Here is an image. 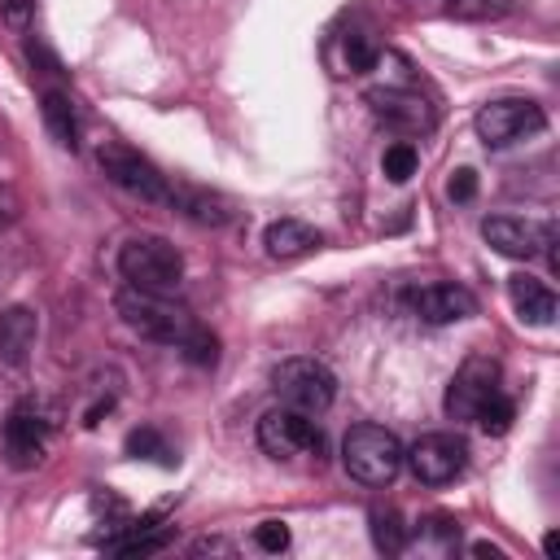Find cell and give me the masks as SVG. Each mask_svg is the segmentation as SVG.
I'll list each match as a JSON object with an SVG mask.
<instances>
[{
    "label": "cell",
    "instance_id": "1",
    "mask_svg": "<svg viewBox=\"0 0 560 560\" xmlns=\"http://www.w3.org/2000/svg\"><path fill=\"white\" fill-rule=\"evenodd\" d=\"M446 416L477 424L486 433H508L516 420V402L503 394V368L486 354L464 359L446 385Z\"/></svg>",
    "mask_w": 560,
    "mask_h": 560
},
{
    "label": "cell",
    "instance_id": "2",
    "mask_svg": "<svg viewBox=\"0 0 560 560\" xmlns=\"http://www.w3.org/2000/svg\"><path fill=\"white\" fill-rule=\"evenodd\" d=\"M114 311H118V319H122L131 332H140L144 341H158V346L184 350V341L197 332L192 311L179 306L171 293H149V289H131V284H127V289H118Z\"/></svg>",
    "mask_w": 560,
    "mask_h": 560
},
{
    "label": "cell",
    "instance_id": "3",
    "mask_svg": "<svg viewBox=\"0 0 560 560\" xmlns=\"http://www.w3.org/2000/svg\"><path fill=\"white\" fill-rule=\"evenodd\" d=\"M341 468L359 486H389L402 468V442L381 424H354L341 438Z\"/></svg>",
    "mask_w": 560,
    "mask_h": 560
},
{
    "label": "cell",
    "instance_id": "4",
    "mask_svg": "<svg viewBox=\"0 0 560 560\" xmlns=\"http://www.w3.org/2000/svg\"><path fill=\"white\" fill-rule=\"evenodd\" d=\"M118 271L131 289L175 293L179 280H184V254L166 236H131L118 249Z\"/></svg>",
    "mask_w": 560,
    "mask_h": 560
},
{
    "label": "cell",
    "instance_id": "5",
    "mask_svg": "<svg viewBox=\"0 0 560 560\" xmlns=\"http://www.w3.org/2000/svg\"><path fill=\"white\" fill-rule=\"evenodd\" d=\"M271 385H276V394H280L284 407H298V411H311V416L328 411L332 398H337V376H332V368H328L324 359H311V354H298V359L276 363Z\"/></svg>",
    "mask_w": 560,
    "mask_h": 560
},
{
    "label": "cell",
    "instance_id": "6",
    "mask_svg": "<svg viewBox=\"0 0 560 560\" xmlns=\"http://www.w3.org/2000/svg\"><path fill=\"white\" fill-rule=\"evenodd\" d=\"M258 446L271 459H298V455H319L324 451V433L315 424L311 411L298 407H271L258 416Z\"/></svg>",
    "mask_w": 560,
    "mask_h": 560
},
{
    "label": "cell",
    "instance_id": "7",
    "mask_svg": "<svg viewBox=\"0 0 560 560\" xmlns=\"http://www.w3.org/2000/svg\"><path fill=\"white\" fill-rule=\"evenodd\" d=\"M96 162H101V171H105V179L109 184H118L122 192H131V197H140V201H158V206H171V179L149 162V158H140L136 149H127V144H101L96 149Z\"/></svg>",
    "mask_w": 560,
    "mask_h": 560
},
{
    "label": "cell",
    "instance_id": "8",
    "mask_svg": "<svg viewBox=\"0 0 560 560\" xmlns=\"http://www.w3.org/2000/svg\"><path fill=\"white\" fill-rule=\"evenodd\" d=\"M547 127V114L542 105L525 101V96H503V101H490L477 109V136L486 149H508L534 131Z\"/></svg>",
    "mask_w": 560,
    "mask_h": 560
},
{
    "label": "cell",
    "instance_id": "9",
    "mask_svg": "<svg viewBox=\"0 0 560 560\" xmlns=\"http://www.w3.org/2000/svg\"><path fill=\"white\" fill-rule=\"evenodd\" d=\"M402 464H411L416 481H424V486H446V481H455V477L468 468V442H464L459 433L438 429V433L416 438V446L402 451Z\"/></svg>",
    "mask_w": 560,
    "mask_h": 560
},
{
    "label": "cell",
    "instance_id": "10",
    "mask_svg": "<svg viewBox=\"0 0 560 560\" xmlns=\"http://www.w3.org/2000/svg\"><path fill=\"white\" fill-rule=\"evenodd\" d=\"M363 101L376 114V122H385L389 131L420 136V131L433 127V105L420 92H411V88H372Z\"/></svg>",
    "mask_w": 560,
    "mask_h": 560
},
{
    "label": "cell",
    "instance_id": "11",
    "mask_svg": "<svg viewBox=\"0 0 560 560\" xmlns=\"http://www.w3.org/2000/svg\"><path fill=\"white\" fill-rule=\"evenodd\" d=\"M407 306H411V315H420L424 324H455V319L477 315V298H472L464 284H451V280H433V284L411 289V293H407Z\"/></svg>",
    "mask_w": 560,
    "mask_h": 560
},
{
    "label": "cell",
    "instance_id": "12",
    "mask_svg": "<svg viewBox=\"0 0 560 560\" xmlns=\"http://www.w3.org/2000/svg\"><path fill=\"white\" fill-rule=\"evenodd\" d=\"M48 446V420L35 407H13L4 420V451L13 468H35Z\"/></svg>",
    "mask_w": 560,
    "mask_h": 560
},
{
    "label": "cell",
    "instance_id": "13",
    "mask_svg": "<svg viewBox=\"0 0 560 560\" xmlns=\"http://www.w3.org/2000/svg\"><path fill=\"white\" fill-rule=\"evenodd\" d=\"M547 232H551V223L538 228V223L516 219V214H494V219L481 223V236H486L503 258H534V254H542Z\"/></svg>",
    "mask_w": 560,
    "mask_h": 560
},
{
    "label": "cell",
    "instance_id": "14",
    "mask_svg": "<svg viewBox=\"0 0 560 560\" xmlns=\"http://www.w3.org/2000/svg\"><path fill=\"white\" fill-rule=\"evenodd\" d=\"M262 245H267L271 258L289 262V258H302V254L319 249V232L311 223H302V219H276V223H267Z\"/></svg>",
    "mask_w": 560,
    "mask_h": 560
},
{
    "label": "cell",
    "instance_id": "15",
    "mask_svg": "<svg viewBox=\"0 0 560 560\" xmlns=\"http://www.w3.org/2000/svg\"><path fill=\"white\" fill-rule=\"evenodd\" d=\"M508 298H512V306H516V315L525 319V324H551L556 319V293L542 284V280H534V276H512L508 280Z\"/></svg>",
    "mask_w": 560,
    "mask_h": 560
},
{
    "label": "cell",
    "instance_id": "16",
    "mask_svg": "<svg viewBox=\"0 0 560 560\" xmlns=\"http://www.w3.org/2000/svg\"><path fill=\"white\" fill-rule=\"evenodd\" d=\"M35 337H39V319L31 306H9L0 315V359L4 363H22L35 346Z\"/></svg>",
    "mask_w": 560,
    "mask_h": 560
},
{
    "label": "cell",
    "instance_id": "17",
    "mask_svg": "<svg viewBox=\"0 0 560 560\" xmlns=\"http://www.w3.org/2000/svg\"><path fill=\"white\" fill-rule=\"evenodd\" d=\"M171 206L179 210V214H188L192 223H210V228H219V223H228L232 219V210H228V201L223 197H214V192H206V188H171Z\"/></svg>",
    "mask_w": 560,
    "mask_h": 560
},
{
    "label": "cell",
    "instance_id": "18",
    "mask_svg": "<svg viewBox=\"0 0 560 560\" xmlns=\"http://www.w3.org/2000/svg\"><path fill=\"white\" fill-rule=\"evenodd\" d=\"M44 127L48 136L61 144V149H79V114H74V101L57 88L44 92Z\"/></svg>",
    "mask_w": 560,
    "mask_h": 560
},
{
    "label": "cell",
    "instance_id": "19",
    "mask_svg": "<svg viewBox=\"0 0 560 560\" xmlns=\"http://www.w3.org/2000/svg\"><path fill=\"white\" fill-rule=\"evenodd\" d=\"M368 521H372V542H376V551H385V556H398L402 547H407V525H402V516H398V508H372L368 512Z\"/></svg>",
    "mask_w": 560,
    "mask_h": 560
},
{
    "label": "cell",
    "instance_id": "20",
    "mask_svg": "<svg viewBox=\"0 0 560 560\" xmlns=\"http://www.w3.org/2000/svg\"><path fill=\"white\" fill-rule=\"evenodd\" d=\"M127 455L153 459V464H162V468L175 464V459H171V446H166V438H162L158 429H131V433H127Z\"/></svg>",
    "mask_w": 560,
    "mask_h": 560
},
{
    "label": "cell",
    "instance_id": "21",
    "mask_svg": "<svg viewBox=\"0 0 560 560\" xmlns=\"http://www.w3.org/2000/svg\"><path fill=\"white\" fill-rule=\"evenodd\" d=\"M446 13L459 22H494L512 13V0H451Z\"/></svg>",
    "mask_w": 560,
    "mask_h": 560
},
{
    "label": "cell",
    "instance_id": "22",
    "mask_svg": "<svg viewBox=\"0 0 560 560\" xmlns=\"http://www.w3.org/2000/svg\"><path fill=\"white\" fill-rule=\"evenodd\" d=\"M376 66V44L368 39V35H346L341 39V74L350 70V74H363V70H372Z\"/></svg>",
    "mask_w": 560,
    "mask_h": 560
},
{
    "label": "cell",
    "instance_id": "23",
    "mask_svg": "<svg viewBox=\"0 0 560 560\" xmlns=\"http://www.w3.org/2000/svg\"><path fill=\"white\" fill-rule=\"evenodd\" d=\"M416 162H420V158H416V149H411L407 140H398V144H389V149H385L381 171H385L394 184H402V179H411V175H416Z\"/></svg>",
    "mask_w": 560,
    "mask_h": 560
},
{
    "label": "cell",
    "instance_id": "24",
    "mask_svg": "<svg viewBox=\"0 0 560 560\" xmlns=\"http://www.w3.org/2000/svg\"><path fill=\"white\" fill-rule=\"evenodd\" d=\"M254 542H258L262 551H284V547H289V525H284V521H262V525L254 529Z\"/></svg>",
    "mask_w": 560,
    "mask_h": 560
},
{
    "label": "cell",
    "instance_id": "25",
    "mask_svg": "<svg viewBox=\"0 0 560 560\" xmlns=\"http://www.w3.org/2000/svg\"><path fill=\"white\" fill-rule=\"evenodd\" d=\"M446 192H451V201H472V197H477V171H472V166H459V171H451V179H446Z\"/></svg>",
    "mask_w": 560,
    "mask_h": 560
},
{
    "label": "cell",
    "instance_id": "26",
    "mask_svg": "<svg viewBox=\"0 0 560 560\" xmlns=\"http://www.w3.org/2000/svg\"><path fill=\"white\" fill-rule=\"evenodd\" d=\"M0 9H4V18H9L13 26H22V22L31 18V9H35V0H0Z\"/></svg>",
    "mask_w": 560,
    "mask_h": 560
}]
</instances>
